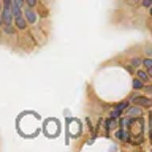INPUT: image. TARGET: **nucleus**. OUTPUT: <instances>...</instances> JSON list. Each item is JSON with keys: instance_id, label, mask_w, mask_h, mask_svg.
Here are the masks:
<instances>
[{"instance_id": "1", "label": "nucleus", "mask_w": 152, "mask_h": 152, "mask_svg": "<svg viewBox=\"0 0 152 152\" xmlns=\"http://www.w3.org/2000/svg\"><path fill=\"white\" fill-rule=\"evenodd\" d=\"M18 130L22 136H35L40 132V117L35 113H22L18 117Z\"/></svg>"}, {"instance_id": "2", "label": "nucleus", "mask_w": 152, "mask_h": 152, "mask_svg": "<svg viewBox=\"0 0 152 152\" xmlns=\"http://www.w3.org/2000/svg\"><path fill=\"white\" fill-rule=\"evenodd\" d=\"M22 14H24V18L27 19L28 26H35V24H37V21H38V13L35 11V8L24 7V10H22Z\"/></svg>"}, {"instance_id": "3", "label": "nucleus", "mask_w": 152, "mask_h": 152, "mask_svg": "<svg viewBox=\"0 0 152 152\" xmlns=\"http://www.w3.org/2000/svg\"><path fill=\"white\" fill-rule=\"evenodd\" d=\"M13 24H14V27H16V30H27V27H28V22H27V19L24 18V14H21V16H16L13 19Z\"/></svg>"}, {"instance_id": "4", "label": "nucleus", "mask_w": 152, "mask_h": 152, "mask_svg": "<svg viewBox=\"0 0 152 152\" xmlns=\"http://www.w3.org/2000/svg\"><path fill=\"white\" fill-rule=\"evenodd\" d=\"M132 100L135 102V104H138V106H142V108H151L152 106V98H149V97L136 95V97H133Z\"/></svg>"}, {"instance_id": "5", "label": "nucleus", "mask_w": 152, "mask_h": 152, "mask_svg": "<svg viewBox=\"0 0 152 152\" xmlns=\"http://www.w3.org/2000/svg\"><path fill=\"white\" fill-rule=\"evenodd\" d=\"M127 117H130V119H135V117H140L141 116V106H133V108H127Z\"/></svg>"}, {"instance_id": "6", "label": "nucleus", "mask_w": 152, "mask_h": 152, "mask_svg": "<svg viewBox=\"0 0 152 152\" xmlns=\"http://www.w3.org/2000/svg\"><path fill=\"white\" fill-rule=\"evenodd\" d=\"M2 30H3V33L5 35H14L16 33V27H14V24H3L2 26Z\"/></svg>"}, {"instance_id": "7", "label": "nucleus", "mask_w": 152, "mask_h": 152, "mask_svg": "<svg viewBox=\"0 0 152 152\" xmlns=\"http://www.w3.org/2000/svg\"><path fill=\"white\" fill-rule=\"evenodd\" d=\"M136 78H140L141 81H142V83H149V75H147V70H140V68H138V71H136Z\"/></svg>"}, {"instance_id": "8", "label": "nucleus", "mask_w": 152, "mask_h": 152, "mask_svg": "<svg viewBox=\"0 0 152 152\" xmlns=\"http://www.w3.org/2000/svg\"><path fill=\"white\" fill-rule=\"evenodd\" d=\"M116 136L119 138V140H122V141H128V138H130V133L127 132V128H121V130L116 132Z\"/></svg>"}, {"instance_id": "9", "label": "nucleus", "mask_w": 152, "mask_h": 152, "mask_svg": "<svg viewBox=\"0 0 152 152\" xmlns=\"http://www.w3.org/2000/svg\"><path fill=\"white\" fill-rule=\"evenodd\" d=\"M117 127H119V124H117V119H114V117H109L108 121H106V128H108V130H116Z\"/></svg>"}, {"instance_id": "10", "label": "nucleus", "mask_w": 152, "mask_h": 152, "mask_svg": "<svg viewBox=\"0 0 152 152\" xmlns=\"http://www.w3.org/2000/svg\"><path fill=\"white\" fill-rule=\"evenodd\" d=\"M132 87H133V90H142L144 89V83H142L140 78H135L132 83Z\"/></svg>"}, {"instance_id": "11", "label": "nucleus", "mask_w": 152, "mask_h": 152, "mask_svg": "<svg viewBox=\"0 0 152 152\" xmlns=\"http://www.w3.org/2000/svg\"><path fill=\"white\" fill-rule=\"evenodd\" d=\"M11 13H13V19H14L16 16H21V14H22V8L18 7V5L13 2V3H11Z\"/></svg>"}, {"instance_id": "12", "label": "nucleus", "mask_w": 152, "mask_h": 152, "mask_svg": "<svg viewBox=\"0 0 152 152\" xmlns=\"http://www.w3.org/2000/svg\"><path fill=\"white\" fill-rule=\"evenodd\" d=\"M130 65L133 66V68H140V66L142 65V59L141 57H133V59L130 60Z\"/></svg>"}, {"instance_id": "13", "label": "nucleus", "mask_w": 152, "mask_h": 152, "mask_svg": "<svg viewBox=\"0 0 152 152\" xmlns=\"http://www.w3.org/2000/svg\"><path fill=\"white\" fill-rule=\"evenodd\" d=\"M142 66L147 70V68H152V57H146L142 59Z\"/></svg>"}, {"instance_id": "14", "label": "nucleus", "mask_w": 152, "mask_h": 152, "mask_svg": "<svg viewBox=\"0 0 152 152\" xmlns=\"http://www.w3.org/2000/svg\"><path fill=\"white\" fill-rule=\"evenodd\" d=\"M121 114H122V111L121 109H117V108H114L111 113H109V117H114V119H119L121 117Z\"/></svg>"}, {"instance_id": "15", "label": "nucleus", "mask_w": 152, "mask_h": 152, "mask_svg": "<svg viewBox=\"0 0 152 152\" xmlns=\"http://www.w3.org/2000/svg\"><path fill=\"white\" fill-rule=\"evenodd\" d=\"M38 5V0H26V7H30V8H35Z\"/></svg>"}, {"instance_id": "16", "label": "nucleus", "mask_w": 152, "mask_h": 152, "mask_svg": "<svg viewBox=\"0 0 152 152\" xmlns=\"http://www.w3.org/2000/svg\"><path fill=\"white\" fill-rule=\"evenodd\" d=\"M116 108H117V109H121V111L124 113V109H127V108H128V102H122V103H119V104H116Z\"/></svg>"}, {"instance_id": "17", "label": "nucleus", "mask_w": 152, "mask_h": 152, "mask_svg": "<svg viewBox=\"0 0 152 152\" xmlns=\"http://www.w3.org/2000/svg\"><path fill=\"white\" fill-rule=\"evenodd\" d=\"M151 5H152V0H142V7L144 8H149Z\"/></svg>"}, {"instance_id": "18", "label": "nucleus", "mask_w": 152, "mask_h": 152, "mask_svg": "<svg viewBox=\"0 0 152 152\" xmlns=\"http://www.w3.org/2000/svg\"><path fill=\"white\" fill-rule=\"evenodd\" d=\"M2 10H3V3L0 0V26H3V21H2Z\"/></svg>"}, {"instance_id": "19", "label": "nucleus", "mask_w": 152, "mask_h": 152, "mask_svg": "<svg viewBox=\"0 0 152 152\" xmlns=\"http://www.w3.org/2000/svg\"><path fill=\"white\" fill-rule=\"evenodd\" d=\"M146 54H147V57H152V49H151V48L146 51Z\"/></svg>"}, {"instance_id": "20", "label": "nucleus", "mask_w": 152, "mask_h": 152, "mask_svg": "<svg viewBox=\"0 0 152 152\" xmlns=\"http://www.w3.org/2000/svg\"><path fill=\"white\" fill-rule=\"evenodd\" d=\"M147 75H149V78L152 79V68H147Z\"/></svg>"}, {"instance_id": "21", "label": "nucleus", "mask_w": 152, "mask_h": 152, "mask_svg": "<svg viewBox=\"0 0 152 152\" xmlns=\"http://www.w3.org/2000/svg\"><path fill=\"white\" fill-rule=\"evenodd\" d=\"M147 10H149V14H151V16H152V5H151V7L147 8Z\"/></svg>"}]
</instances>
